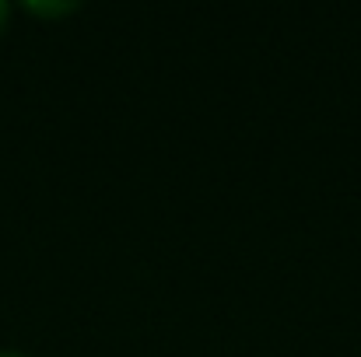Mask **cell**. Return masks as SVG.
<instances>
[{"mask_svg":"<svg viewBox=\"0 0 361 357\" xmlns=\"http://www.w3.org/2000/svg\"><path fill=\"white\" fill-rule=\"evenodd\" d=\"M32 14H42V18H60V14H71L78 11V4H28Z\"/></svg>","mask_w":361,"mask_h":357,"instance_id":"6da1fadb","label":"cell"},{"mask_svg":"<svg viewBox=\"0 0 361 357\" xmlns=\"http://www.w3.org/2000/svg\"><path fill=\"white\" fill-rule=\"evenodd\" d=\"M7 18H11V7L0 0V35H4V28H7Z\"/></svg>","mask_w":361,"mask_h":357,"instance_id":"7a4b0ae2","label":"cell"},{"mask_svg":"<svg viewBox=\"0 0 361 357\" xmlns=\"http://www.w3.org/2000/svg\"><path fill=\"white\" fill-rule=\"evenodd\" d=\"M0 357H32V354H25V351H0Z\"/></svg>","mask_w":361,"mask_h":357,"instance_id":"3957f363","label":"cell"}]
</instances>
